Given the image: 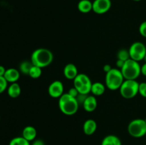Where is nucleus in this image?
Instances as JSON below:
<instances>
[{
  "instance_id": "nucleus-15",
  "label": "nucleus",
  "mask_w": 146,
  "mask_h": 145,
  "mask_svg": "<svg viewBox=\"0 0 146 145\" xmlns=\"http://www.w3.org/2000/svg\"><path fill=\"white\" fill-rule=\"evenodd\" d=\"M36 134V129L33 126L25 127L22 131V136L29 142L35 140Z\"/></svg>"
},
{
  "instance_id": "nucleus-17",
  "label": "nucleus",
  "mask_w": 146,
  "mask_h": 145,
  "mask_svg": "<svg viewBox=\"0 0 146 145\" xmlns=\"http://www.w3.org/2000/svg\"><path fill=\"white\" fill-rule=\"evenodd\" d=\"M78 9L80 12L87 14L93 11V2L90 0H81L78 3Z\"/></svg>"
},
{
  "instance_id": "nucleus-29",
  "label": "nucleus",
  "mask_w": 146,
  "mask_h": 145,
  "mask_svg": "<svg viewBox=\"0 0 146 145\" xmlns=\"http://www.w3.org/2000/svg\"><path fill=\"white\" fill-rule=\"evenodd\" d=\"M124 63H125V61H121V60H119V59H117L116 63H115V65H116L117 68H118V69L121 70V68H122V67L123 66Z\"/></svg>"
},
{
  "instance_id": "nucleus-5",
  "label": "nucleus",
  "mask_w": 146,
  "mask_h": 145,
  "mask_svg": "<svg viewBox=\"0 0 146 145\" xmlns=\"http://www.w3.org/2000/svg\"><path fill=\"white\" fill-rule=\"evenodd\" d=\"M139 82L136 80H125L120 87L121 95L125 99H132L138 94Z\"/></svg>"
},
{
  "instance_id": "nucleus-2",
  "label": "nucleus",
  "mask_w": 146,
  "mask_h": 145,
  "mask_svg": "<svg viewBox=\"0 0 146 145\" xmlns=\"http://www.w3.org/2000/svg\"><path fill=\"white\" fill-rule=\"evenodd\" d=\"M58 107L63 114L68 116L75 115L79 107V104L76 98L69 94L64 93L58 98Z\"/></svg>"
},
{
  "instance_id": "nucleus-7",
  "label": "nucleus",
  "mask_w": 146,
  "mask_h": 145,
  "mask_svg": "<svg viewBox=\"0 0 146 145\" xmlns=\"http://www.w3.org/2000/svg\"><path fill=\"white\" fill-rule=\"evenodd\" d=\"M92 83L91 78L84 73H78L74 80V88L78 90L79 93L84 95H88L91 92Z\"/></svg>"
},
{
  "instance_id": "nucleus-31",
  "label": "nucleus",
  "mask_w": 146,
  "mask_h": 145,
  "mask_svg": "<svg viewBox=\"0 0 146 145\" xmlns=\"http://www.w3.org/2000/svg\"><path fill=\"white\" fill-rule=\"evenodd\" d=\"M111 69H112V68H111V66L109 65V64H106V65L104 66V71L106 72V73L109 72Z\"/></svg>"
},
{
  "instance_id": "nucleus-19",
  "label": "nucleus",
  "mask_w": 146,
  "mask_h": 145,
  "mask_svg": "<svg viewBox=\"0 0 146 145\" xmlns=\"http://www.w3.org/2000/svg\"><path fill=\"white\" fill-rule=\"evenodd\" d=\"M106 87L103 83L100 82H96L92 83L91 92L94 96H101L105 92Z\"/></svg>"
},
{
  "instance_id": "nucleus-10",
  "label": "nucleus",
  "mask_w": 146,
  "mask_h": 145,
  "mask_svg": "<svg viewBox=\"0 0 146 145\" xmlns=\"http://www.w3.org/2000/svg\"><path fill=\"white\" fill-rule=\"evenodd\" d=\"M64 84L60 80H55L51 82L48 88V93L53 98H59L64 94Z\"/></svg>"
},
{
  "instance_id": "nucleus-11",
  "label": "nucleus",
  "mask_w": 146,
  "mask_h": 145,
  "mask_svg": "<svg viewBox=\"0 0 146 145\" xmlns=\"http://www.w3.org/2000/svg\"><path fill=\"white\" fill-rule=\"evenodd\" d=\"M83 107L86 112H94L97 107L98 102H97L96 97L94 95H88L86 98L85 101L83 103Z\"/></svg>"
},
{
  "instance_id": "nucleus-26",
  "label": "nucleus",
  "mask_w": 146,
  "mask_h": 145,
  "mask_svg": "<svg viewBox=\"0 0 146 145\" xmlns=\"http://www.w3.org/2000/svg\"><path fill=\"white\" fill-rule=\"evenodd\" d=\"M139 33L142 36L146 38V21L141 24L139 26Z\"/></svg>"
},
{
  "instance_id": "nucleus-23",
  "label": "nucleus",
  "mask_w": 146,
  "mask_h": 145,
  "mask_svg": "<svg viewBox=\"0 0 146 145\" xmlns=\"http://www.w3.org/2000/svg\"><path fill=\"white\" fill-rule=\"evenodd\" d=\"M117 58L123 61H126L127 60L130 59L131 58H130L129 51L124 48L121 49L117 53Z\"/></svg>"
},
{
  "instance_id": "nucleus-37",
  "label": "nucleus",
  "mask_w": 146,
  "mask_h": 145,
  "mask_svg": "<svg viewBox=\"0 0 146 145\" xmlns=\"http://www.w3.org/2000/svg\"><path fill=\"white\" fill-rule=\"evenodd\" d=\"M145 136H146V134H145Z\"/></svg>"
},
{
  "instance_id": "nucleus-28",
  "label": "nucleus",
  "mask_w": 146,
  "mask_h": 145,
  "mask_svg": "<svg viewBox=\"0 0 146 145\" xmlns=\"http://www.w3.org/2000/svg\"><path fill=\"white\" fill-rule=\"evenodd\" d=\"M68 93L71 96L74 97V98H76V97L78 96V94H79V92H78V90L76 89L74 87H73V88H70L69 90H68Z\"/></svg>"
},
{
  "instance_id": "nucleus-8",
  "label": "nucleus",
  "mask_w": 146,
  "mask_h": 145,
  "mask_svg": "<svg viewBox=\"0 0 146 145\" xmlns=\"http://www.w3.org/2000/svg\"><path fill=\"white\" fill-rule=\"evenodd\" d=\"M130 58L135 61H143L146 55V46L145 44L140 41H136L131 44L129 49Z\"/></svg>"
},
{
  "instance_id": "nucleus-13",
  "label": "nucleus",
  "mask_w": 146,
  "mask_h": 145,
  "mask_svg": "<svg viewBox=\"0 0 146 145\" xmlns=\"http://www.w3.org/2000/svg\"><path fill=\"white\" fill-rule=\"evenodd\" d=\"M4 77L8 82L14 83V82H17V80L19 79L20 72L16 68H8V69L6 70V72L4 73Z\"/></svg>"
},
{
  "instance_id": "nucleus-16",
  "label": "nucleus",
  "mask_w": 146,
  "mask_h": 145,
  "mask_svg": "<svg viewBox=\"0 0 146 145\" xmlns=\"http://www.w3.org/2000/svg\"><path fill=\"white\" fill-rule=\"evenodd\" d=\"M21 89L19 84L17 82L11 83V85L7 88V93L8 95L11 98H17L21 95Z\"/></svg>"
},
{
  "instance_id": "nucleus-21",
  "label": "nucleus",
  "mask_w": 146,
  "mask_h": 145,
  "mask_svg": "<svg viewBox=\"0 0 146 145\" xmlns=\"http://www.w3.org/2000/svg\"><path fill=\"white\" fill-rule=\"evenodd\" d=\"M41 73H42V68L33 65L29 72V75L33 79H37L41 77Z\"/></svg>"
},
{
  "instance_id": "nucleus-27",
  "label": "nucleus",
  "mask_w": 146,
  "mask_h": 145,
  "mask_svg": "<svg viewBox=\"0 0 146 145\" xmlns=\"http://www.w3.org/2000/svg\"><path fill=\"white\" fill-rule=\"evenodd\" d=\"M88 95H84V94H81L79 93L78 95V96L76 97V100L77 101H78V104H81V105H83V103L84 102V101H85L86 98V97L88 96Z\"/></svg>"
},
{
  "instance_id": "nucleus-6",
  "label": "nucleus",
  "mask_w": 146,
  "mask_h": 145,
  "mask_svg": "<svg viewBox=\"0 0 146 145\" xmlns=\"http://www.w3.org/2000/svg\"><path fill=\"white\" fill-rule=\"evenodd\" d=\"M128 134L135 138H141L145 136L146 122L145 119L137 118L133 119L128 125Z\"/></svg>"
},
{
  "instance_id": "nucleus-25",
  "label": "nucleus",
  "mask_w": 146,
  "mask_h": 145,
  "mask_svg": "<svg viewBox=\"0 0 146 145\" xmlns=\"http://www.w3.org/2000/svg\"><path fill=\"white\" fill-rule=\"evenodd\" d=\"M138 94L141 95L143 98H146V82H141L139 83V90Z\"/></svg>"
},
{
  "instance_id": "nucleus-9",
  "label": "nucleus",
  "mask_w": 146,
  "mask_h": 145,
  "mask_svg": "<svg viewBox=\"0 0 146 145\" xmlns=\"http://www.w3.org/2000/svg\"><path fill=\"white\" fill-rule=\"evenodd\" d=\"M111 7V0H94L93 1V11L97 14H104L108 12Z\"/></svg>"
},
{
  "instance_id": "nucleus-14",
  "label": "nucleus",
  "mask_w": 146,
  "mask_h": 145,
  "mask_svg": "<svg viewBox=\"0 0 146 145\" xmlns=\"http://www.w3.org/2000/svg\"><path fill=\"white\" fill-rule=\"evenodd\" d=\"M97 129V123L94 119H88L84 122L83 125V130L85 134L90 136L95 133Z\"/></svg>"
},
{
  "instance_id": "nucleus-24",
  "label": "nucleus",
  "mask_w": 146,
  "mask_h": 145,
  "mask_svg": "<svg viewBox=\"0 0 146 145\" xmlns=\"http://www.w3.org/2000/svg\"><path fill=\"white\" fill-rule=\"evenodd\" d=\"M8 87V82L4 76H0V94L4 92Z\"/></svg>"
},
{
  "instance_id": "nucleus-18",
  "label": "nucleus",
  "mask_w": 146,
  "mask_h": 145,
  "mask_svg": "<svg viewBox=\"0 0 146 145\" xmlns=\"http://www.w3.org/2000/svg\"><path fill=\"white\" fill-rule=\"evenodd\" d=\"M101 145H122L119 137L113 134L107 135L103 139Z\"/></svg>"
},
{
  "instance_id": "nucleus-32",
  "label": "nucleus",
  "mask_w": 146,
  "mask_h": 145,
  "mask_svg": "<svg viewBox=\"0 0 146 145\" xmlns=\"http://www.w3.org/2000/svg\"><path fill=\"white\" fill-rule=\"evenodd\" d=\"M141 74L146 76V63L141 66Z\"/></svg>"
},
{
  "instance_id": "nucleus-38",
  "label": "nucleus",
  "mask_w": 146,
  "mask_h": 145,
  "mask_svg": "<svg viewBox=\"0 0 146 145\" xmlns=\"http://www.w3.org/2000/svg\"><path fill=\"white\" fill-rule=\"evenodd\" d=\"M0 119H1V117H0Z\"/></svg>"
},
{
  "instance_id": "nucleus-3",
  "label": "nucleus",
  "mask_w": 146,
  "mask_h": 145,
  "mask_svg": "<svg viewBox=\"0 0 146 145\" xmlns=\"http://www.w3.org/2000/svg\"><path fill=\"white\" fill-rule=\"evenodd\" d=\"M125 78L118 68H112L109 72L106 73V86L111 90H119Z\"/></svg>"
},
{
  "instance_id": "nucleus-12",
  "label": "nucleus",
  "mask_w": 146,
  "mask_h": 145,
  "mask_svg": "<svg viewBox=\"0 0 146 145\" xmlns=\"http://www.w3.org/2000/svg\"><path fill=\"white\" fill-rule=\"evenodd\" d=\"M78 75V69L74 64L68 63L65 65L64 68V75L66 79L74 80Z\"/></svg>"
},
{
  "instance_id": "nucleus-35",
  "label": "nucleus",
  "mask_w": 146,
  "mask_h": 145,
  "mask_svg": "<svg viewBox=\"0 0 146 145\" xmlns=\"http://www.w3.org/2000/svg\"><path fill=\"white\" fill-rule=\"evenodd\" d=\"M133 1H141V0H133Z\"/></svg>"
},
{
  "instance_id": "nucleus-30",
  "label": "nucleus",
  "mask_w": 146,
  "mask_h": 145,
  "mask_svg": "<svg viewBox=\"0 0 146 145\" xmlns=\"http://www.w3.org/2000/svg\"><path fill=\"white\" fill-rule=\"evenodd\" d=\"M31 145H45L44 141L41 139H36V140H34L32 144Z\"/></svg>"
},
{
  "instance_id": "nucleus-4",
  "label": "nucleus",
  "mask_w": 146,
  "mask_h": 145,
  "mask_svg": "<svg viewBox=\"0 0 146 145\" xmlns=\"http://www.w3.org/2000/svg\"><path fill=\"white\" fill-rule=\"evenodd\" d=\"M125 80H136L141 74V65L134 60H127L121 69Z\"/></svg>"
},
{
  "instance_id": "nucleus-34",
  "label": "nucleus",
  "mask_w": 146,
  "mask_h": 145,
  "mask_svg": "<svg viewBox=\"0 0 146 145\" xmlns=\"http://www.w3.org/2000/svg\"><path fill=\"white\" fill-rule=\"evenodd\" d=\"M144 61H145V63H146V55H145V58H144Z\"/></svg>"
},
{
  "instance_id": "nucleus-20",
  "label": "nucleus",
  "mask_w": 146,
  "mask_h": 145,
  "mask_svg": "<svg viewBox=\"0 0 146 145\" xmlns=\"http://www.w3.org/2000/svg\"><path fill=\"white\" fill-rule=\"evenodd\" d=\"M33 66V64L31 61H24L20 63L19 65V70L20 72H22L24 75H29L30 69L31 67Z\"/></svg>"
},
{
  "instance_id": "nucleus-1",
  "label": "nucleus",
  "mask_w": 146,
  "mask_h": 145,
  "mask_svg": "<svg viewBox=\"0 0 146 145\" xmlns=\"http://www.w3.org/2000/svg\"><path fill=\"white\" fill-rule=\"evenodd\" d=\"M54 60V55L50 50L40 48L34 50L31 55V62L36 66L41 68L48 66Z\"/></svg>"
},
{
  "instance_id": "nucleus-33",
  "label": "nucleus",
  "mask_w": 146,
  "mask_h": 145,
  "mask_svg": "<svg viewBox=\"0 0 146 145\" xmlns=\"http://www.w3.org/2000/svg\"><path fill=\"white\" fill-rule=\"evenodd\" d=\"M6 70L7 69H5V68L3 65H0V76H4Z\"/></svg>"
},
{
  "instance_id": "nucleus-22",
  "label": "nucleus",
  "mask_w": 146,
  "mask_h": 145,
  "mask_svg": "<svg viewBox=\"0 0 146 145\" xmlns=\"http://www.w3.org/2000/svg\"><path fill=\"white\" fill-rule=\"evenodd\" d=\"M9 145H31L30 142L24 139L22 136L14 137L10 141Z\"/></svg>"
},
{
  "instance_id": "nucleus-36",
  "label": "nucleus",
  "mask_w": 146,
  "mask_h": 145,
  "mask_svg": "<svg viewBox=\"0 0 146 145\" xmlns=\"http://www.w3.org/2000/svg\"><path fill=\"white\" fill-rule=\"evenodd\" d=\"M145 119V122H146V118H145V119Z\"/></svg>"
}]
</instances>
